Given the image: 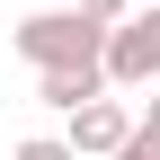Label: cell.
Wrapping results in <instances>:
<instances>
[{"mask_svg": "<svg viewBox=\"0 0 160 160\" xmlns=\"http://www.w3.org/2000/svg\"><path fill=\"white\" fill-rule=\"evenodd\" d=\"M9 45L27 53L36 71H89V62L107 71V27H98L80 0H71V9H36V18H18Z\"/></svg>", "mask_w": 160, "mask_h": 160, "instance_id": "obj_1", "label": "cell"}, {"mask_svg": "<svg viewBox=\"0 0 160 160\" xmlns=\"http://www.w3.org/2000/svg\"><path fill=\"white\" fill-rule=\"evenodd\" d=\"M107 89H160V9L107 27Z\"/></svg>", "mask_w": 160, "mask_h": 160, "instance_id": "obj_2", "label": "cell"}, {"mask_svg": "<svg viewBox=\"0 0 160 160\" xmlns=\"http://www.w3.org/2000/svg\"><path fill=\"white\" fill-rule=\"evenodd\" d=\"M133 125H142V116H133L125 98L107 89V98H89V107H71V151H89V160H116Z\"/></svg>", "mask_w": 160, "mask_h": 160, "instance_id": "obj_3", "label": "cell"}, {"mask_svg": "<svg viewBox=\"0 0 160 160\" xmlns=\"http://www.w3.org/2000/svg\"><path fill=\"white\" fill-rule=\"evenodd\" d=\"M36 98L71 116V107H89V98H107V71H98V62L89 71H36Z\"/></svg>", "mask_w": 160, "mask_h": 160, "instance_id": "obj_4", "label": "cell"}, {"mask_svg": "<svg viewBox=\"0 0 160 160\" xmlns=\"http://www.w3.org/2000/svg\"><path fill=\"white\" fill-rule=\"evenodd\" d=\"M9 160H80V151H71V133H27Z\"/></svg>", "mask_w": 160, "mask_h": 160, "instance_id": "obj_5", "label": "cell"}, {"mask_svg": "<svg viewBox=\"0 0 160 160\" xmlns=\"http://www.w3.org/2000/svg\"><path fill=\"white\" fill-rule=\"evenodd\" d=\"M116 160H160V133H151V125H133V133H125V151H116Z\"/></svg>", "mask_w": 160, "mask_h": 160, "instance_id": "obj_6", "label": "cell"}, {"mask_svg": "<svg viewBox=\"0 0 160 160\" xmlns=\"http://www.w3.org/2000/svg\"><path fill=\"white\" fill-rule=\"evenodd\" d=\"M80 9H89L98 27H116V18H133V0H80Z\"/></svg>", "mask_w": 160, "mask_h": 160, "instance_id": "obj_7", "label": "cell"}, {"mask_svg": "<svg viewBox=\"0 0 160 160\" xmlns=\"http://www.w3.org/2000/svg\"><path fill=\"white\" fill-rule=\"evenodd\" d=\"M142 125H151V133H160V89H151V107H142Z\"/></svg>", "mask_w": 160, "mask_h": 160, "instance_id": "obj_8", "label": "cell"}]
</instances>
